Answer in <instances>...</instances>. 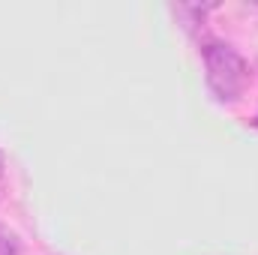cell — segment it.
<instances>
[{
    "mask_svg": "<svg viewBox=\"0 0 258 255\" xmlns=\"http://www.w3.org/2000/svg\"><path fill=\"white\" fill-rule=\"evenodd\" d=\"M3 168H6V159H3V150H0V177H3Z\"/></svg>",
    "mask_w": 258,
    "mask_h": 255,
    "instance_id": "cell-3",
    "label": "cell"
},
{
    "mask_svg": "<svg viewBox=\"0 0 258 255\" xmlns=\"http://www.w3.org/2000/svg\"><path fill=\"white\" fill-rule=\"evenodd\" d=\"M0 255H21V240L15 231L0 225Z\"/></svg>",
    "mask_w": 258,
    "mask_h": 255,
    "instance_id": "cell-2",
    "label": "cell"
},
{
    "mask_svg": "<svg viewBox=\"0 0 258 255\" xmlns=\"http://www.w3.org/2000/svg\"><path fill=\"white\" fill-rule=\"evenodd\" d=\"M204 69H207V84L222 102H234L246 84H249V63L225 42H204Z\"/></svg>",
    "mask_w": 258,
    "mask_h": 255,
    "instance_id": "cell-1",
    "label": "cell"
}]
</instances>
